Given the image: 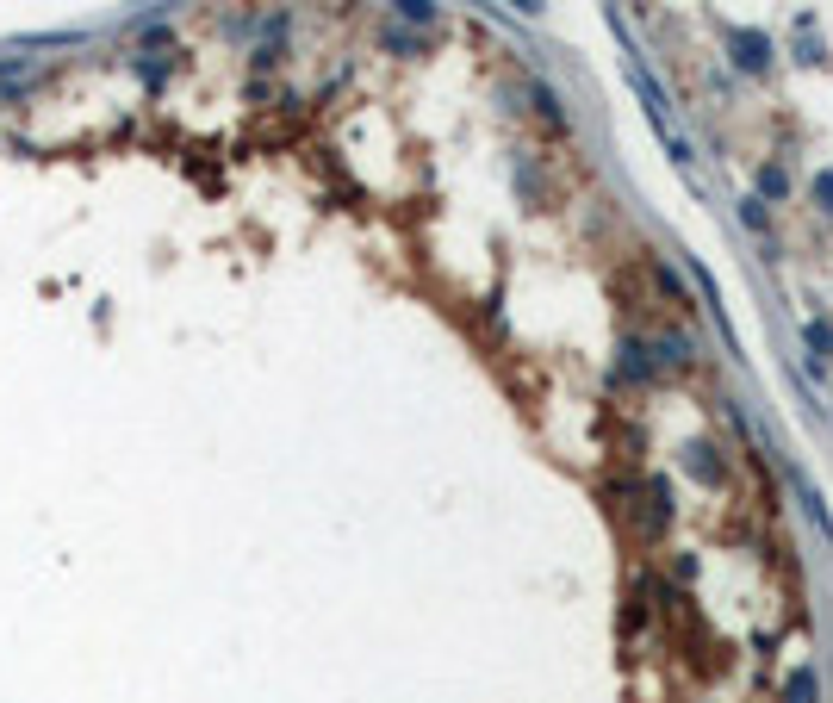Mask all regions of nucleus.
Wrapping results in <instances>:
<instances>
[{
	"mask_svg": "<svg viewBox=\"0 0 833 703\" xmlns=\"http://www.w3.org/2000/svg\"><path fill=\"white\" fill-rule=\"evenodd\" d=\"M809 349L815 355H833V324H809Z\"/></svg>",
	"mask_w": 833,
	"mask_h": 703,
	"instance_id": "obj_6",
	"label": "nucleus"
},
{
	"mask_svg": "<svg viewBox=\"0 0 833 703\" xmlns=\"http://www.w3.org/2000/svg\"><path fill=\"white\" fill-rule=\"evenodd\" d=\"M759 187L771 193V200H778V193L790 187V175H784V168H759Z\"/></svg>",
	"mask_w": 833,
	"mask_h": 703,
	"instance_id": "obj_5",
	"label": "nucleus"
},
{
	"mask_svg": "<svg viewBox=\"0 0 833 703\" xmlns=\"http://www.w3.org/2000/svg\"><path fill=\"white\" fill-rule=\"evenodd\" d=\"M709 455H715V448H703V442L691 448V467H697V480H722V461H709Z\"/></svg>",
	"mask_w": 833,
	"mask_h": 703,
	"instance_id": "obj_4",
	"label": "nucleus"
},
{
	"mask_svg": "<svg viewBox=\"0 0 833 703\" xmlns=\"http://www.w3.org/2000/svg\"><path fill=\"white\" fill-rule=\"evenodd\" d=\"M784 703H821V679H815V666H796L790 679H784Z\"/></svg>",
	"mask_w": 833,
	"mask_h": 703,
	"instance_id": "obj_2",
	"label": "nucleus"
},
{
	"mask_svg": "<svg viewBox=\"0 0 833 703\" xmlns=\"http://www.w3.org/2000/svg\"><path fill=\"white\" fill-rule=\"evenodd\" d=\"M728 56H734V69L765 75L771 69V38L765 32H728Z\"/></svg>",
	"mask_w": 833,
	"mask_h": 703,
	"instance_id": "obj_1",
	"label": "nucleus"
},
{
	"mask_svg": "<svg viewBox=\"0 0 833 703\" xmlns=\"http://www.w3.org/2000/svg\"><path fill=\"white\" fill-rule=\"evenodd\" d=\"M622 374H628V380H647V374H653V361H647L641 343H622Z\"/></svg>",
	"mask_w": 833,
	"mask_h": 703,
	"instance_id": "obj_3",
	"label": "nucleus"
},
{
	"mask_svg": "<svg viewBox=\"0 0 833 703\" xmlns=\"http://www.w3.org/2000/svg\"><path fill=\"white\" fill-rule=\"evenodd\" d=\"M398 13L417 19V25H429V0H398Z\"/></svg>",
	"mask_w": 833,
	"mask_h": 703,
	"instance_id": "obj_7",
	"label": "nucleus"
},
{
	"mask_svg": "<svg viewBox=\"0 0 833 703\" xmlns=\"http://www.w3.org/2000/svg\"><path fill=\"white\" fill-rule=\"evenodd\" d=\"M815 193H821V206L833 212V168H827V175H815Z\"/></svg>",
	"mask_w": 833,
	"mask_h": 703,
	"instance_id": "obj_8",
	"label": "nucleus"
}]
</instances>
